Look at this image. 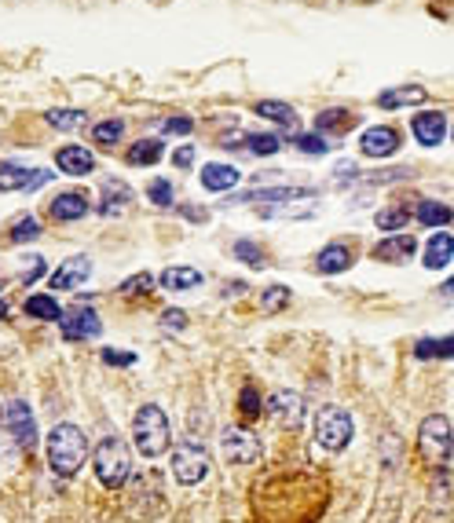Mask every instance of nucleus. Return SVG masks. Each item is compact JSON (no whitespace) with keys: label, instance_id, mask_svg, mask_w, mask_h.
<instances>
[{"label":"nucleus","instance_id":"nucleus-1","mask_svg":"<svg viewBox=\"0 0 454 523\" xmlns=\"http://www.w3.org/2000/svg\"><path fill=\"white\" fill-rule=\"evenodd\" d=\"M88 461V439L77 425H56L48 436V465L59 476H77Z\"/></svg>","mask_w":454,"mask_h":523},{"label":"nucleus","instance_id":"nucleus-2","mask_svg":"<svg viewBox=\"0 0 454 523\" xmlns=\"http://www.w3.org/2000/svg\"><path fill=\"white\" fill-rule=\"evenodd\" d=\"M132 443L143 457H161L172 443V432H169V417L161 406L147 403L136 410V421H132Z\"/></svg>","mask_w":454,"mask_h":523},{"label":"nucleus","instance_id":"nucleus-3","mask_svg":"<svg viewBox=\"0 0 454 523\" xmlns=\"http://www.w3.org/2000/svg\"><path fill=\"white\" fill-rule=\"evenodd\" d=\"M92 461H96L99 483L110 487V490H118L129 479V472H132V454H129V443L121 436H103Z\"/></svg>","mask_w":454,"mask_h":523},{"label":"nucleus","instance_id":"nucleus-4","mask_svg":"<svg viewBox=\"0 0 454 523\" xmlns=\"http://www.w3.org/2000/svg\"><path fill=\"white\" fill-rule=\"evenodd\" d=\"M315 443L323 446V450H345L348 443H352V417H348V410H341V406H323L319 414H315Z\"/></svg>","mask_w":454,"mask_h":523},{"label":"nucleus","instance_id":"nucleus-5","mask_svg":"<svg viewBox=\"0 0 454 523\" xmlns=\"http://www.w3.org/2000/svg\"><path fill=\"white\" fill-rule=\"evenodd\" d=\"M418 446L425 454L428 465H443L450 457V446H454V432H450V421L443 414H432L421 421V432H418Z\"/></svg>","mask_w":454,"mask_h":523},{"label":"nucleus","instance_id":"nucleus-6","mask_svg":"<svg viewBox=\"0 0 454 523\" xmlns=\"http://www.w3.org/2000/svg\"><path fill=\"white\" fill-rule=\"evenodd\" d=\"M209 465H212V457H209V450L201 446V443H180L176 450H172V472H176V479L183 483V487H194V483H201L205 476H209Z\"/></svg>","mask_w":454,"mask_h":523},{"label":"nucleus","instance_id":"nucleus-7","mask_svg":"<svg viewBox=\"0 0 454 523\" xmlns=\"http://www.w3.org/2000/svg\"><path fill=\"white\" fill-rule=\"evenodd\" d=\"M5 428H8V436H12L23 450L37 446V421H34V410H30L23 399H12V403L5 406Z\"/></svg>","mask_w":454,"mask_h":523},{"label":"nucleus","instance_id":"nucleus-8","mask_svg":"<svg viewBox=\"0 0 454 523\" xmlns=\"http://www.w3.org/2000/svg\"><path fill=\"white\" fill-rule=\"evenodd\" d=\"M268 417L279 425V428H301L304 425V399L297 395V392H290V388H283V392H275L272 399H268Z\"/></svg>","mask_w":454,"mask_h":523},{"label":"nucleus","instance_id":"nucleus-9","mask_svg":"<svg viewBox=\"0 0 454 523\" xmlns=\"http://www.w3.org/2000/svg\"><path fill=\"white\" fill-rule=\"evenodd\" d=\"M223 457L232 465H253L261 457V439L246 428H227L223 432Z\"/></svg>","mask_w":454,"mask_h":523},{"label":"nucleus","instance_id":"nucleus-10","mask_svg":"<svg viewBox=\"0 0 454 523\" xmlns=\"http://www.w3.org/2000/svg\"><path fill=\"white\" fill-rule=\"evenodd\" d=\"M399 147H403V136H399V128H392V125H370V128L359 136V150H363L366 158H392Z\"/></svg>","mask_w":454,"mask_h":523},{"label":"nucleus","instance_id":"nucleus-11","mask_svg":"<svg viewBox=\"0 0 454 523\" xmlns=\"http://www.w3.org/2000/svg\"><path fill=\"white\" fill-rule=\"evenodd\" d=\"M59 323H63V337L67 341H92V337L103 333V323H99V315L92 308H77V312L63 315Z\"/></svg>","mask_w":454,"mask_h":523},{"label":"nucleus","instance_id":"nucleus-12","mask_svg":"<svg viewBox=\"0 0 454 523\" xmlns=\"http://www.w3.org/2000/svg\"><path fill=\"white\" fill-rule=\"evenodd\" d=\"M410 132H414V139H418L421 147H439V143H443V136H447V118H443V110L414 114Z\"/></svg>","mask_w":454,"mask_h":523},{"label":"nucleus","instance_id":"nucleus-13","mask_svg":"<svg viewBox=\"0 0 454 523\" xmlns=\"http://www.w3.org/2000/svg\"><path fill=\"white\" fill-rule=\"evenodd\" d=\"M132 205V187L121 183V179H107L103 183V194H99V216L114 220V216H125Z\"/></svg>","mask_w":454,"mask_h":523},{"label":"nucleus","instance_id":"nucleus-14","mask_svg":"<svg viewBox=\"0 0 454 523\" xmlns=\"http://www.w3.org/2000/svg\"><path fill=\"white\" fill-rule=\"evenodd\" d=\"M88 275H92V260L88 256H70L52 275V290H77V286H85Z\"/></svg>","mask_w":454,"mask_h":523},{"label":"nucleus","instance_id":"nucleus-15","mask_svg":"<svg viewBox=\"0 0 454 523\" xmlns=\"http://www.w3.org/2000/svg\"><path fill=\"white\" fill-rule=\"evenodd\" d=\"M454 260V234H447V231H436L428 241H425V260L421 264L428 268V272H439V268H447Z\"/></svg>","mask_w":454,"mask_h":523},{"label":"nucleus","instance_id":"nucleus-16","mask_svg":"<svg viewBox=\"0 0 454 523\" xmlns=\"http://www.w3.org/2000/svg\"><path fill=\"white\" fill-rule=\"evenodd\" d=\"M348 268H352V249L345 241H330L326 249H319V256H315L319 275H337V272H348Z\"/></svg>","mask_w":454,"mask_h":523},{"label":"nucleus","instance_id":"nucleus-17","mask_svg":"<svg viewBox=\"0 0 454 523\" xmlns=\"http://www.w3.org/2000/svg\"><path fill=\"white\" fill-rule=\"evenodd\" d=\"M418 249V241L410 234H388L385 241L374 245V260H385V264H399V260H410Z\"/></svg>","mask_w":454,"mask_h":523},{"label":"nucleus","instance_id":"nucleus-18","mask_svg":"<svg viewBox=\"0 0 454 523\" xmlns=\"http://www.w3.org/2000/svg\"><path fill=\"white\" fill-rule=\"evenodd\" d=\"M56 165H59V172H67V176H88V172L96 169V158H92V150L70 143V147H63V150L56 154Z\"/></svg>","mask_w":454,"mask_h":523},{"label":"nucleus","instance_id":"nucleus-19","mask_svg":"<svg viewBox=\"0 0 454 523\" xmlns=\"http://www.w3.org/2000/svg\"><path fill=\"white\" fill-rule=\"evenodd\" d=\"M88 212V194L85 190H63L56 201H52V220L59 223H74Z\"/></svg>","mask_w":454,"mask_h":523},{"label":"nucleus","instance_id":"nucleus-20","mask_svg":"<svg viewBox=\"0 0 454 523\" xmlns=\"http://www.w3.org/2000/svg\"><path fill=\"white\" fill-rule=\"evenodd\" d=\"M239 179H242V172H239L235 165H216V161H212V165H205V169H201V187H205V190H212V194L232 190Z\"/></svg>","mask_w":454,"mask_h":523},{"label":"nucleus","instance_id":"nucleus-21","mask_svg":"<svg viewBox=\"0 0 454 523\" xmlns=\"http://www.w3.org/2000/svg\"><path fill=\"white\" fill-rule=\"evenodd\" d=\"M425 103V88L418 85H403V88H385L377 96V107L381 110H399V107H421Z\"/></svg>","mask_w":454,"mask_h":523},{"label":"nucleus","instance_id":"nucleus-22","mask_svg":"<svg viewBox=\"0 0 454 523\" xmlns=\"http://www.w3.org/2000/svg\"><path fill=\"white\" fill-rule=\"evenodd\" d=\"M294 198H315L312 187H268V190H250L242 198H232V201H294Z\"/></svg>","mask_w":454,"mask_h":523},{"label":"nucleus","instance_id":"nucleus-23","mask_svg":"<svg viewBox=\"0 0 454 523\" xmlns=\"http://www.w3.org/2000/svg\"><path fill=\"white\" fill-rule=\"evenodd\" d=\"M198 286H201V272H194V268H165L161 272V290H169V293H187Z\"/></svg>","mask_w":454,"mask_h":523},{"label":"nucleus","instance_id":"nucleus-24","mask_svg":"<svg viewBox=\"0 0 454 523\" xmlns=\"http://www.w3.org/2000/svg\"><path fill=\"white\" fill-rule=\"evenodd\" d=\"M34 179H37V169H26V165H0V190H34Z\"/></svg>","mask_w":454,"mask_h":523},{"label":"nucleus","instance_id":"nucleus-25","mask_svg":"<svg viewBox=\"0 0 454 523\" xmlns=\"http://www.w3.org/2000/svg\"><path fill=\"white\" fill-rule=\"evenodd\" d=\"M352 125H356V114H348V110H323L315 118V132L319 136H345Z\"/></svg>","mask_w":454,"mask_h":523},{"label":"nucleus","instance_id":"nucleus-26","mask_svg":"<svg viewBox=\"0 0 454 523\" xmlns=\"http://www.w3.org/2000/svg\"><path fill=\"white\" fill-rule=\"evenodd\" d=\"M414 216H418L421 227H447V223H454V209L443 205V201H432V198H425Z\"/></svg>","mask_w":454,"mask_h":523},{"label":"nucleus","instance_id":"nucleus-27","mask_svg":"<svg viewBox=\"0 0 454 523\" xmlns=\"http://www.w3.org/2000/svg\"><path fill=\"white\" fill-rule=\"evenodd\" d=\"M253 114H261V118H268V121H275V125H283V128H297V114H294V107H290V103L261 99V103L253 107Z\"/></svg>","mask_w":454,"mask_h":523},{"label":"nucleus","instance_id":"nucleus-28","mask_svg":"<svg viewBox=\"0 0 454 523\" xmlns=\"http://www.w3.org/2000/svg\"><path fill=\"white\" fill-rule=\"evenodd\" d=\"M23 308H26V315H30V319H41V323H59V319H63L59 301H56V297H48V293H34Z\"/></svg>","mask_w":454,"mask_h":523},{"label":"nucleus","instance_id":"nucleus-29","mask_svg":"<svg viewBox=\"0 0 454 523\" xmlns=\"http://www.w3.org/2000/svg\"><path fill=\"white\" fill-rule=\"evenodd\" d=\"M161 154H165V143H161V139H139V143H132V150H129V165L147 169V165H158Z\"/></svg>","mask_w":454,"mask_h":523},{"label":"nucleus","instance_id":"nucleus-30","mask_svg":"<svg viewBox=\"0 0 454 523\" xmlns=\"http://www.w3.org/2000/svg\"><path fill=\"white\" fill-rule=\"evenodd\" d=\"M418 359H454V337H425L414 348Z\"/></svg>","mask_w":454,"mask_h":523},{"label":"nucleus","instance_id":"nucleus-31","mask_svg":"<svg viewBox=\"0 0 454 523\" xmlns=\"http://www.w3.org/2000/svg\"><path fill=\"white\" fill-rule=\"evenodd\" d=\"M239 147H246L250 154H261V158H268V154H279L283 139H279L275 132H250V136H242V143H239Z\"/></svg>","mask_w":454,"mask_h":523},{"label":"nucleus","instance_id":"nucleus-32","mask_svg":"<svg viewBox=\"0 0 454 523\" xmlns=\"http://www.w3.org/2000/svg\"><path fill=\"white\" fill-rule=\"evenodd\" d=\"M407 223H410V209H403V205L377 212V227H381V231H392V234H396V231H403Z\"/></svg>","mask_w":454,"mask_h":523},{"label":"nucleus","instance_id":"nucleus-33","mask_svg":"<svg viewBox=\"0 0 454 523\" xmlns=\"http://www.w3.org/2000/svg\"><path fill=\"white\" fill-rule=\"evenodd\" d=\"M45 118H48L52 128H63V132H74V128L85 125V114H81V110H48Z\"/></svg>","mask_w":454,"mask_h":523},{"label":"nucleus","instance_id":"nucleus-34","mask_svg":"<svg viewBox=\"0 0 454 523\" xmlns=\"http://www.w3.org/2000/svg\"><path fill=\"white\" fill-rule=\"evenodd\" d=\"M147 198H150L158 209H169V205H172V198H176V190H172V183H169V179H150V183H147Z\"/></svg>","mask_w":454,"mask_h":523},{"label":"nucleus","instance_id":"nucleus-35","mask_svg":"<svg viewBox=\"0 0 454 523\" xmlns=\"http://www.w3.org/2000/svg\"><path fill=\"white\" fill-rule=\"evenodd\" d=\"M261 410H264V406H261V392H257L253 385H246L242 395H239V414H242L246 421H253V417H261Z\"/></svg>","mask_w":454,"mask_h":523},{"label":"nucleus","instance_id":"nucleus-36","mask_svg":"<svg viewBox=\"0 0 454 523\" xmlns=\"http://www.w3.org/2000/svg\"><path fill=\"white\" fill-rule=\"evenodd\" d=\"M92 136H96V143H107V147H110V143H118V139L125 136V125H121L118 118H114V121H99V125L92 128Z\"/></svg>","mask_w":454,"mask_h":523},{"label":"nucleus","instance_id":"nucleus-37","mask_svg":"<svg viewBox=\"0 0 454 523\" xmlns=\"http://www.w3.org/2000/svg\"><path fill=\"white\" fill-rule=\"evenodd\" d=\"M235 256L242 260V264H250V268H264V252L253 241H235Z\"/></svg>","mask_w":454,"mask_h":523},{"label":"nucleus","instance_id":"nucleus-38","mask_svg":"<svg viewBox=\"0 0 454 523\" xmlns=\"http://www.w3.org/2000/svg\"><path fill=\"white\" fill-rule=\"evenodd\" d=\"M37 234H41L37 220H34V216H23V220L15 223V231H12V241H15V245H23V241H34Z\"/></svg>","mask_w":454,"mask_h":523},{"label":"nucleus","instance_id":"nucleus-39","mask_svg":"<svg viewBox=\"0 0 454 523\" xmlns=\"http://www.w3.org/2000/svg\"><path fill=\"white\" fill-rule=\"evenodd\" d=\"M290 304V290L286 286H268L264 290V312H279Z\"/></svg>","mask_w":454,"mask_h":523},{"label":"nucleus","instance_id":"nucleus-40","mask_svg":"<svg viewBox=\"0 0 454 523\" xmlns=\"http://www.w3.org/2000/svg\"><path fill=\"white\" fill-rule=\"evenodd\" d=\"M297 150H301V154H326L330 143H326L319 132H312V136H297Z\"/></svg>","mask_w":454,"mask_h":523},{"label":"nucleus","instance_id":"nucleus-41","mask_svg":"<svg viewBox=\"0 0 454 523\" xmlns=\"http://www.w3.org/2000/svg\"><path fill=\"white\" fill-rule=\"evenodd\" d=\"M191 128H194V121H191V118H169V121L161 125V132H165V136H187Z\"/></svg>","mask_w":454,"mask_h":523},{"label":"nucleus","instance_id":"nucleus-42","mask_svg":"<svg viewBox=\"0 0 454 523\" xmlns=\"http://www.w3.org/2000/svg\"><path fill=\"white\" fill-rule=\"evenodd\" d=\"M150 286H154V275H147V272H143V275H136V279H129V282H125L121 290H125V293L132 297V293H150Z\"/></svg>","mask_w":454,"mask_h":523},{"label":"nucleus","instance_id":"nucleus-43","mask_svg":"<svg viewBox=\"0 0 454 523\" xmlns=\"http://www.w3.org/2000/svg\"><path fill=\"white\" fill-rule=\"evenodd\" d=\"M103 363H107V366H132V363H136V352H114V348H103Z\"/></svg>","mask_w":454,"mask_h":523},{"label":"nucleus","instance_id":"nucleus-44","mask_svg":"<svg viewBox=\"0 0 454 523\" xmlns=\"http://www.w3.org/2000/svg\"><path fill=\"white\" fill-rule=\"evenodd\" d=\"M161 326H169V330H183V326H187V315H183L180 308H169V312L161 315Z\"/></svg>","mask_w":454,"mask_h":523},{"label":"nucleus","instance_id":"nucleus-45","mask_svg":"<svg viewBox=\"0 0 454 523\" xmlns=\"http://www.w3.org/2000/svg\"><path fill=\"white\" fill-rule=\"evenodd\" d=\"M172 161H176V169H191V165H194V147H191V143L180 147V150L172 154Z\"/></svg>","mask_w":454,"mask_h":523},{"label":"nucleus","instance_id":"nucleus-46","mask_svg":"<svg viewBox=\"0 0 454 523\" xmlns=\"http://www.w3.org/2000/svg\"><path fill=\"white\" fill-rule=\"evenodd\" d=\"M439 297H443V301H454V279H447V282L439 286Z\"/></svg>","mask_w":454,"mask_h":523},{"label":"nucleus","instance_id":"nucleus-47","mask_svg":"<svg viewBox=\"0 0 454 523\" xmlns=\"http://www.w3.org/2000/svg\"><path fill=\"white\" fill-rule=\"evenodd\" d=\"M183 216L194 220V223H201V220H205V209H183Z\"/></svg>","mask_w":454,"mask_h":523},{"label":"nucleus","instance_id":"nucleus-48","mask_svg":"<svg viewBox=\"0 0 454 523\" xmlns=\"http://www.w3.org/2000/svg\"><path fill=\"white\" fill-rule=\"evenodd\" d=\"M450 136H454V128H450Z\"/></svg>","mask_w":454,"mask_h":523}]
</instances>
